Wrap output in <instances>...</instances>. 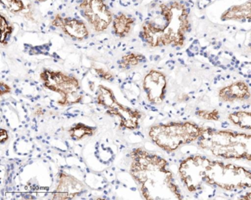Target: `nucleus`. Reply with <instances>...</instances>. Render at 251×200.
Returning <instances> with one entry per match:
<instances>
[{
  "label": "nucleus",
  "instance_id": "7",
  "mask_svg": "<svg viewBox=\"0 0 251 200\" xmlns=\"http://www.w3.org/2000/svg\"><path fill=\"white\" fill-rule=\"evenodd\" d=\"M40 78L45 87L58 92L63 97L75 93L80 88L78 80L76 78L61 71L45 70L41 73Z\"/></svg>",
  "mask_w": 251,
  "mask_h": 200
},
{
  "label": "nucleus",
  "instance_id": "15",
  "mask_svg": "<svg viewBox=\"0 0 251 200\" xmlns=\"http://www.w3.org/2000/svg\"><path fill=\"white\" fill-rule=\"evenodd\" d=\"M145 59V57L141 54H127L122 58L120 67L124 69L129 68L130 66L138 65L139 63L142 62Z\"/></svg>",
  "mask_w": 251,
  "mask_h": 200
},
{
  "label": "nucleus",
  "instance_id": "12",
  "mask_svg": "<svg viewBox=\"0 0 251 200\" xmlns=\"http://www.w3.org/2000/svg\"><path fill=\"white\" fill-rule=\"evenodd\" d=\"M221 20H248L251 21V0L241 4L234 5L225 11L221 16Z\"/></svg>",
  "mask_w": 251,
  "mask_h": 200
},
{
  "label": "nucleus",
  "instance_id": "6",
  "mask_svg": "<svg viewBox=\"0 0 251 200\" xmlns=\"http://www.w3.org/2000/svg\"><path fill=\"white\" fill-rule=\"evenodd\" d=\"M80 9L82 16L98 33L106 30L114 20L112 13L103 0L83 1Z\"/></svg>",
  "mask_w": 251,
  "mask_h": 200
},
{
  "label": "nucleus",
  "instance_id": "13",
  "mask_svg": "<svg viewBox=\"0 0 251 200\" xmlns=\"http://www.w3.org/2000/svg\"><path fill=\"white\" fill-rule=\"evenodd\" d=\"M1 2L12 14H23V16L28 20L33 19L30 5H26L24 0H1Z\"/></svg>",
  "mask_w": 251,
  "mask_h": 200
},
{
  "label": "nucleus",
  "instance_id": "9",
  "mask_svg": "<svg viewBox=\"0 0 251 200\" xmlns=\"http://www.w3.org/2000/svg\"><path fill=\"white\" fill-rule=\"evenodd\" d=\"M52 26L61 29L66 35L75 40L82 41L89 36L87 26L78 19L62 17L56 14L52 20Z\"/></svg>",
  "mask_w": 251,
  "mask_h": 200
},
{
  "label": "nucleus",
  "instance_id": "3",
  "mask_svg": "<svg viewBox=\"0 0 251 200\" xmlns=\"http://www.w3.org/2000/svg\"><path fill=\"white\" fill-rule=\"evenodd\" d=\"M203 180L205 185L223 191H242L251 188V171L237 165L208 159Z\"/></svg>",
  "mask_w": 251,
  "mask_h": 200
},
{
  "label": "nucleus",
  "instance_id": "8",
  "mask_svg": "<svg viewBox=\"0 0 251 200\" xmlns=\"http://www.w3.org/2000/svg\"><path fill=\"white\" fill-rule=\"evenodd\" d=\"M143 88L150 102L155 105L162 104L167 88L165 75L158 70H151L144 79Z\"/></svg>",
  "mask_w": 251,
  "mask_h": 200
},
{
  "label": "nucleus",
  "instance_id": "24",
  "mask_svg": "<svg viewBox=\"0 0 251 200\" xmlns=\"http://www.w3.org/2000/svg\"><path fill=\"white\" fill-rule=\"evenodd\" d=\"M249 48H250V49H251V43H250V45H249Z\"/></svg>",
  "mask_w": 251,
  "mask_h": 200
},
{
  "label": "nucleus",
  "instance_id": "16",
  "mask_svg": "<svg viewBox=\"0 0 251 200\" xmlns=\"http://www.w3.org/2000/svg\"><path fill=\"white\" fill-rule=\"evenodd\" d=\"M14 28L8 23L6 17L3 14H1V44L4 45L6 42L8 38L13 33Z\"/></svg>",
  "mask_w": 251,
  "mask_h": 200
},
{
  "label": "nucleus",
  "instance_id": "11",
  "mask_svg": "<svg viewBox=\"0 0 251 200\" xmlns=\"http://www.w3.org/2000/svg\"><path fill=\"white\" fill-rule=\"evenodd\" d=\"M136 20L127 14H121L116 16L113 20V32L119 38H126L131 31Z\"/></svg>",
  "mask_w": 251,
  "mask_h": 200
},
{
  "label": "nucleus",
  "instance_id": "14",
  "mask_svg": "<svg viewBox=\"0 0 251 200\" xmlns=\"http://www.w3.org/2000/svg\"><path fill=\"white\" fill-rule=\"evenodd\" d=\"M229 121L242 129L251 130V111H236L227 116Z\"/></svg>",
  "mask_w": 251,
  "mask_h": 200
},
{
  "label": "nucleus",
  "instance_id": "1",
  "mask_svg": "<svg viewBox=\"0 0 251 200\" xmlns=\"http://www.w3.org/2000/svg\"><path fill=\"white\" fill-rule=\"evenodd\" d=\"M159 11V18L143 23L141 38L152 48L183 47L190 28L187 8L173 1L160 5Z\"/></svg>",
  "mask_w": 251,
  "mask_h": 200
},
{
  "label": "nucleus",
  "instance_id": "18",
  "mask_svg": "<svg viewBox=\"0 0 251 200\" xmlns=\"http://www.w3.org/2000/svg\"><path fill=\"white\" fill-rule=\"evenodd\" d=\"M196 115L202 120L210 121H217L220 120V113L217 110H198L196 112Z\"/></svg>",
  "mask_w": 251,
  "mask_h": 200
},
{
  "label": "nucleus",
  "instance_id": "5",
  "mask_svg": "<svg viewBox=\"0 0 251 200\" xmlns=\"http://www.w3.org/2000/svg\"><path fill=\"white\" fill-rule=\"evenodd\" d=\"M208 158L201 155H192L180 162L178 173L180 180L191 193L202 189L204 169Z\"/></svg>",
  "mask_w": 251,
  "mask_h": 200
},
{
  "label": "nucleus",
  "instance_id": "23",
  "mask_svg": "<svg viewBox=\"0 0 251 200\" xmlns=\"http://www.w3.org/2000/svg\"><path fill=\"white\" fill-rule=\"evenodd\" d=\"M36 1L38 2H46L47 0H36Z\"/></svg>",
  "mask_w": 251,
  "mask_h": 200
},
{
  "label": "nucleus",
  "instance_id": "19",
  "mask_svg": "<svg viewBox=\"0 0 251 200\" xmlns=\"http://www.w3.org/2000/svg\"><path fill=\"white\" fill-rule=\"evenodd\" d=\"M95 71H96V73H98L100 77L105 79V80L111 81L112 80L113 78H114V76H113L111 73H110L109 72L105 71L103 69H96Z\"/></svg>",
  "mask_w": 251,
  "mask_h": 200
},
{
  "label": "nucleus",
  "instance_id": "4",
  "mask_svg": "<svg viewBox=\"0 0 251 200\" xmlns=\"http://www.w3.org/2000/svg\"><path fill=\"white\" fill-rule=\"evenodd\" d=\"M205 128L192 122H173L152 126L149 131L152 142L167 152H173L182 145L198 141Z\"/></svg>",
  "mask_w": 251,
  "mask_h": 200
},
{
  "label": "nucleus",
  "instance_id": "10",
  "mask_svg": "<svg viewBox=\"0 0 251 200\" xmlns=\"http://www.w3.org/2000/svg\"><path fill=\"white\" fill-rule=\"evenodd\" d=\"M249 86L245 82L239 81L224 86L219 90V99L222 102L234 103L245 101L251 98Z\"/></svg>",
  "mask_w": 251,
  "mask_h": 200
},
{
  "label": "nucleus",
  "instance_id": "22",
  "mask_svg": "<svg viewBox=\"0 0 251 200\" xmlns=\"http://www.w3.org/2000/svg\"><path fill=\"white\" fill-rule=\"evenodd\" d=\"M240 200H251V193H247L245 195L240 197Z\"/></svg>",
  "mask_w": 251,
  "mask_h": 200
},
{
  "label": "nucleus",
  "instance_id": "20",
  "mask_svg": "<svg viewBox=\"0 0 251 200\" xmlns=\"http://www.w3.org/2000/svg\"><path fill=\"white\" fill-rule=\"evenodd\" d=\"M0 91H1V95H3L4 94L8 93L11 92V88L6 85L4 84L3 82H1V87H0Z\"/></svg>",
  "mask_w": 251,
  "mask_h": 200
},
{
  "label": "nucleus",
  "instance_id": "2",
  "mask_svg": "<svg viewBox=\"0 0 251 200\" xmlns=\"http://www.w3.org/2000/svg\"><path fill=\"white\" fill-rule=\"evenodd\" d=\"M198 141L201 148L215 157L251 162V134L205 128Z\"/></svg>",
  "mask_w": 251,
  "mask_h": 200
},
{
  "label": "nucleus",
  "instance_id": "17",
  "mask_svg": "<svg viewBox=\"0 0 251 200\" xmlns=\"http://www.w3.org/2000/svg\"><path fill=\"white\" fill-rule=\"evenodd\" d=\"M70 132L74 139L80 140L85 135H92V129L83 124H78L73 129H70Z\"/></svg>",
  "mask_w": 251,
  "mask_h": 200
},
{
  "label": "nucleus",
  "instance_id": "25",
  "mask_svg": "<svg viewBox=\"0 0 251 200\" xmlns=\"http://www.w3.org/2000/svg\"><path fill=\"white\" fill-rule=\"evenodd\" d=\"M135 1H139V0H135Z\"/></svg>",
  "mask_w": 251,
  "mask_h": 200
},
{
  "label": "nucleus",
  "instance_id": "21",
  "mask_svg": "<svg viewBox=\"0 0 251 200\" xmlns=\"http://www.w3.org/2000/svg\"><path fill=\"white\" fill-rule=\"evenodd\" d=\"M8 139V133H7L6 131L4 130V129H2V130H1V137H0V141H1L2 143H3L5 142V141H6Z\"/></svg>",
  "mask_w": 251,
  "mask_h": 200
}]
</instances>
